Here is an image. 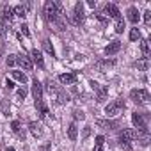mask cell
<instances>
[{
    "label": "cell",
    "mask_w": 151,
    "mask_h": 151,
    "mask_svg": "<svg viewBox=\"0 0 151 151\" xmlns=\"http://www.w3.org/2000/svg\"><path fill=\"white\" fill-rule=\"evenodd\" d=\"M140 52H142V59H149V43L146 39L140 41Z\"/></svg>",
    "instance_id": "obj_21"
},
{
    "label": "cell",
    "mask_w": 151,
    "mask_h": 151,
    "mask_svg": "<svg viewBox=\"0 0 151 151\" xmlns=\"http://www.w3.org/2000/svg\"><path fill=\"white\" fill-rule=\"evenodd\" d=\"M144 22H146L147 25L151 23V11H146V13H144Z\"/></svg>",
    "instance_id": "obj_34"
},
{
    "label": "cell",
    "mask_w": 151,
    "mask_h": 151,
    "mask_svg": "<svg viewBox=\"0 0 151 151\" xmlns=\"http://www.w3.org/2000/svg\"><path fill=\"white\" fill-rule=\"evenodd\" d=\"M39 151H50V144H45V146H43Z\"/></svg>",
    "instance_id": "obj_40"
},
{
    "label": "cell",
    "mask_w": 151,
    "mask_h": 151,
    "mask_svg": "<svg viewBox=\"0 0 151 151\" xmlns=\"http://www.w3.org/2000/svg\"><path fill=\"white\" fill-rule=\"evenodd\" d=\"M77 78H78V75H77V73H62L60 77H59V80H60L62 84H66V86L75 84V82H77Z\"/></svg>",
    "instance_id": "obj_8"
},
{
    "label": "cell",
    "mask_w": 151,
    "mask_h": 151,
    "mask_svg": "<svg viewBox=\"0 0 151 151\" xmlns=\"http://www.w3.org/2000/svg\"><path fill=\"white\" fill-rule=\"evenodd\" d=\"M93 151H103V144H96Z\"/></svg>",
    "instance_id": "obj_39"
},
{
    "label": "cell",
    "mask_w": 151,
    "mask_h": 151,
    "mask_svg": "<svg viewBox=\"0 0 151 151\" xmlns=\"http://www.w3.org/2000/svg\"><path fill=\"white\" fill-rule=\"evenodd\" d=\"M11 128H13L14 133H22V124H20V121H13V123H11Z\"/></svg>",
    "instance_id": "obj_29"
},
{
    "label": "cell",
    "mask_w": 151,
    "mask_h": 151,
    "mask_svg": "<svg viewBox=\"0 0 151 151\" xmlns=\"http://www.w3.org/2000/svg\"><path fill=\"white\" fill-rule=\"evenodd\" d=\"M126 16H128V20L132 22V23H137L139 22V18H140V14H139V11H137V7H128V11H126Z\"/></svg>",
    "instance_id": "obj_13"
},
{
    "label": "cell",
    "mask_w": 151,
    "mask_h": 151,
    "mask_svg": "<svg viewBox=\"0 0 151 151\" xmlns=\"http://www.w3.org/2000/svg\"><path fill=\"white\" fill-rule=\"evenodd\" d=\"M13 11H14V14L20 16V18H25V16H27V9H25L23 6H16V7H13Z\"/></svg>",
    "instance_id": "obj_23"
},
{
    "label": "cell",
    "mask_w": 151,
    "mask_h": 151,
    "mask_svg": "<svg viewBox=\"0 0 151 151\" xmlns=\"http://www.w3.org/2000/svg\"><path fill=\"white\" fill-rule=\"evenodd\" d=\"M25 96H27V87L23 86V87H20V89L16 91V98H18V100H25Z\"/></svg>",
    "instance_id": "obj_28"
},
{
    "label": "cell",
    "mask_w": 151,
    "mask_h": 151,
    "mask_svg": "<svg viewBox=\"0 0 151 151\" xmlns=\"http://www.w3.org/2000/svg\"><path fill=\"white\" fill-rule=\"evenodd\" d=\"M121 50V43L119 41H112V43H109L107 46H105V53L107 55H114V53H117Z\"/></svg>",
    "instance_id": "obj_11"
},
{
    "label": "cell",
    "mask_w": 151,
    "mask_h": 151,
    "mask_svg": "<svg viewBox=\"0 0 151 151\" xmlns=\"http://www.w3.org/2000/svg\"><path fill=\"white\" fill-rule=\"evenodd\" d=\"M6 151H14V147H7V149H6Z\"/></svg>",
    "instance_id": "obj_41"
},
{
    "label": "cell",
    "mask_w": 151,
    "mask_h": 151,
    "mask_svg": "<svg viewBox=\"0 0 151 151\" xmlns=\"http://www.w3.org/2000/svg\"><path fill=\"white\" fill-rule=\"evenodd\" d=\"M135 68L140 69V71H146V69L149 68V59H140V60H137V62H135Z\"/></svg>",
    "instance_id": "obj_22"
},
{
    "label": "cell",
    "mask_w": 151,
    "mask_h": 151,
    "mask_svg": "<svg viewBox=\"0 0 151 151\" xmlns=\"http://www.w3.org/2000/svg\"><path fill=\"white\" fill-rule=\"evenodd\" d=\"M123 30H124V22L119 20V22L116 23V32H117V34H123Z\"/></svg>",
    "instance_id": "obj_30"
},
{
    "label": "cell",
    "mask_w": 151,
    "mask_h": 151,
    "mask_svg": "<svg viewBox=\"0 0 151 151\" xmlns=\"http://www.w3.org/2000/svg\"><path fill=\"white\" fill-rule=\"evenodd\" d=\"M130 98H132L135 103L144 105V103L149 101V93H147L146 89H132V91H130Z\"/></svg>",
    "instance_id": "obj_2"
},
{
    "label": "cell",
    "mask_w": 151,
    "mask_h": 151,
    "mask_svg": "<svg viewBox=\"0 0 151 151\" xmlns=\"http://www.w3.org/2000/svg\"><path fill=\"white\" fill-rule=\"evenodd\" d=\"M36 109L39 110V116H41V117H48V114H50V112H48V107L43 103V100L36 101Z\"/></svg>",
    "instance_id": "obj_16"
},
{
    "label": "cell",
    "mask_w": 151,
    "mask_h": 151,
    "mask_svg": "<svg viewBox=\"0 0 151 151\" xmlns=\"http://www.w3.org/2000/svg\"><path fill=\"white\" fill-rule=\"evenodd\" d=\"M29 130H30V133H32L34 137H41V135H43V130H41V124H39V123H36V121H32V123H29Z\"/></svg>",
    "instance_id": "obj_15"
},
{
    "label": "cell",
    "mask_w": 151,
    "mask_h": 151,
    "mask_svg": "<svg viewBox=\"0 0 151 151\" xmlns=\"http://www.w3.org/2000/svg\"><path fill=\"white\" fill-rule=\"evenodd\" d=\"M96 18H98L101 23H107V18H105V16H101V14H96Z\"/></svg>",
    "instance_id": "obj_37"
},
{
    "label": "cell",
    "mask_w": 151,
    "mask_h": 151,
    "mask_svg": "<svg viewBox=\"0 0 151 151\" xmlns=\"http://www.w3.org/2000/svg\"><path fill=\"white\" fill-rule=\"evenodd\" d=\"M84 20H86L84 4H82V2H78V4H75V7H73V16H71V22H73L75 25H80Z\"/></svg>",
    "instance_id": "obj_3"
},
{
    "label": "cell",
    "mask_w": 151,
    "mask_h": 151,
    "mask_svg": "<svg viewBox=\"0 0 151 151\" xmlns=\"http://www.w3.org/2000/svg\"><path fill=\"white\" fill-rule=\"evenodd\" d=\"M96 124H98V126H101V128H105V130H116V128L119 126V123H117V121H103V119H98V121H96Z\"/></svg>",
    "instance_id": "obj_12"
},
{
    "label": "cell",
    "mask_w": 151,
    "mask_h": 151,
    "mask_svg": "<svg viewBox=\"0 0 151 151\" xmlns=\"http://www.w3.org/2000/svg\"><path fill=\"white\" fill-rule=\"evenodd\" d=\"M32 94H34V100L36 101L43 100V86H41V82L37 78L32 80Z\"/></svg>",
    "instance_id": "obj_6"
},
{
    "label": "cell",
    "mask_w": 151,
    "mask_h": 151,
    "mask_svg": "<svg viewBox=\"0 0 151 151\" xmlns=\"http://www.w3.org/2000/svg\"><path fill=\"white\" fill-rule=\"evenodd\" d=\"M43 13H45V18L53 23V22L60 16V6H59L57 2H53V0H46V2H45V7H43Z\"/></svg>",
    "instance_id": "obj_1"
},
{
    "label": "cell",
    "mask_w": 151,
    "mask_h": 151,
    "mask_svg": "<svg viewBox=\"0 0 151 151\" xmlns=\"http://www.w3.org/2000/svg\"><path fill=\"white\" fill-rule=\"evenodd\" d=\"M119 144H121V147H126V149H130L132 146H130V142L128 140H124V139H119Z\"/></svg>",
    "instance_id": "obj_35"
},
{
    "label": "cell",
    "mask_w": 151,
    "mask_h": 151,
    "mask_svg": "<svg viewBox=\"0 0 151 151\" xmlns=\"http://www.w3.org/2000/svg\"><path fill=\"white\" fill-rule=\"evenodd\" d=\"M6 62H7V66H14V62H16V55H9Z\"/></svg>",
    "instance_id": "obj_33"
},
{
    "label": "cell",
    "mask_w": 151,
    "mask_h": 151,
    "mask_svg": "<svg viewBox=\"0 0 151 151\" xmlns=\"http://www.w3.org/2000/svg\"><path fill=\"white\" fill-rule=\"evenodd\" d=\"M11 75H13V78H14V80L22 82V84H25V82H27V75H25L23 71H18V69H14V71H11Z\"/></svg>",
    "instance_id": "obj_17"
},
{
    "label": "cell",
    "mask_w": 151,
    "mask_h": 151,
    "mask_svg": "<svg viewBox=\"0 0 151 151\" xmlns=\"http://www.w3.org/2000/svg\"><path fill=\"white\" fill-rule=\"evenodd\" d=\"M45 89H46V91H48L50 94L57 91V87H55V84H53V80H50V78H48V80L45 82Z\"/></svg>",
    "instance_id": "obj_26"
},
{
    "label": "cell",
    "mask_w": 151,
    "mask_h": 151,
    "mask_svg": "<svg viewBox=\"0 0 151 151\" xmlns=\"http://www.w3.org/2000/svg\"><path fill=\"white\" fill-rule=\"evenodd\" d=\"M16 62H18L25 71H32V60H30V57H29V55H25V53L16 55Z\"/></svg>",
    "instance_id": "obj_5"
},
{
    "label": "cell",
    "mask_w": 151,
    "mask_h": 151,
    "mask_svg": "<svg viewBox=\"0 0 151 151\" xmlns=\"http://www.w3.org/2000/svg\"><path fill=\"white\" fill-rule=\"evenodd\" d=\"M77 135H78V128H77V124H75V123H71L68 126V137L71 140H75V139H77Z\"/></svg>",
    "instance_id": "obj_18"
},
{
    "label": "cell",
    "mask_w": 151,
    "mask_h": 151,
    "mask_svg": "<svg viewBox=\"0 0 151 151\" xmlns=\"http://www.w3.org/2000/svg\"><path fill=\"white\" fill-rule=\"evenodd\" d=\"M107 94H109V87H105V86H98V87H96V100H98L100 103L105 101Z\"/></svg>",
    "instance_id": "obj_14"
},
{
    "label": "cell",
    "mask_w": 151,
    "mask_h": 151,
    "mask_svg": "<svg viewBox=\"0 0 151 151\" xmlns=\"http://www.w3.org/2000/svg\"><path fill=\"white\" fill-rule=\"evenodd\" d=\"M30 60H32V62H36V64L39 66V69H45V60H43V53H41L39 50H36V48H34V50L30 52Z\"/></svg>",
    "instance_id": "obj_7"
},
{
    "label": "cell",
    "mask_w": 151,
    "mask_h": 151,
    "mask_svg": "<svg viewBox=\"0 0 151 151\" xmlns=\"http://www.w3.org/2000/svg\"><path fill=\"white\" fill-rule=\"evenodd\" d=\"M121 109H124V101L116 100V101H112V103H109L105 107V114H107V117H114V116H117L121 112Z\"/></svg>",
    "instance_id": "obj_4"
},
{
    "label": "cell",
    "mask_w": 151,
    "mask_h": 151,
    "mask_svg": "<svg viewBox=\"0 0 151 151\" xmlns=\"http://www.w3.org/2000/svg\"><path fill=\"white\" fill-rule=\"evenodd\" d=\"M20 30H22V32H23V36H27V37H29V36H30V30H29V27H27V25H25V23H23V25H22V27H20Z\"/></svg>",
    "instance_id": "obj_32"
},
{
    "label": "cell",
    "mask_w": 151,
    "mask_h": 151,
    "mask_svg": "<svg viewBox=\"0 0 151 151\" xmlns=\"http://www.w3.org/2000/svg\"><path fill=\"white\" fill-rule=\"evenodd\" d=\"M0 109H2V114H4V116H9L11 107H9V101H7V100H2V101H0Z\"/></svg>",
    "instance_id": "obj_24"
},
{
    "label": "cell",
    "mask_w": 151,
    "mask_h": 151,
    "mask_svg": "<svg viewBox=\"0 0 151 151\" xmlns=\"http://www.w3.org/2000/svg\"><path fill=\"white\" fill-rule=\"evenodd\" d=\"M6 87H7V89H13V87H14L13 80H7V82H6Z\"/></svg>",
    "instance_id": "obj_38"
},
{
    "label": "cell",
    "mask_w": 151,
    "mask_h": 151,
    "mask_svg": "<svg viewBox=\"0 0 151 151\" xmlns=\"http://www.w3.org/2000/svg\"><path fill=\"white\" fill-rule=\"evenodd\" d=\"M43 48H45V52H46L48 55L55 57V50H53V46H52V41H50V39H45V41H43Z\"/></svg>",
    "instance_id": "obj_20"
},
{
    "label": "cell",
    "mask_w": 151,
    "mask_h": 151,
    "mask_svg": "<svg viewBox=\"0 0 151 151\" xmlns=\"http://www.w3.org/2000/svg\"><path fill=\"white\" fill-rule=\"evenodd\" d=\"M105 11L109 13V16L110 18H114L116 22H119L121 20V13H119V9H117V6L116 4H107L105 6Z\"/></svg>",
    "instance_id": "obj_9"
},
{
    "label": "cell",
    "mask_w": 151,
    "mask_h": 151,
    "mask_svg": "<svg viewBox=\"0 0 151 151\" xmlns=\"http://www.w3.org/2000/svg\"><path fill=\"white\" fill-rule=\"evenodd\" d=\"M139 39H140V32H139V29L135 27V29L130 30V41H139Z\"/></svg>",
    "instance_id": "obj_27"
},
{
    "label": "cell",
    "mask_w": 151,
    "mask_h": 151,
    "mask_svg": "<svg viewBox=\"0 0 151 151\" xmlns=\"http://www.w3.org/2000/svg\"><path fill=\"white\" fill-rule=\"evenodd\" d=\"M89 135H91V126H86V128H84V133H82V137H84V139H87Z\"/></svg>",
    "instance_id": "obj_36"
},
{
    "label": "cell",
    "mask_w": 151,
    "mask_h": 151,
    "mask_svg": "<svg viewBox=\"0 0 151 151\" xmlns=\"http://www.w3.org/2000/svg\"><path fill=\"white\" fill-rule=\"evenodd\" d=\"M137 137H139V135H137V132H135L133 128H126V130H123L121 135H119V139H124V140H128V142L135 140Z\"/></svg>",
    "instance_id": "obj_10"
},
{
    "label": "cell",
    "mask_w": 151,
    "mask_h": 151,
    "mask_svg": "<svg viewBox=\"0 0 151 151\" xmlns=\"http://www.w3.org/2000/svg\"><path fill=\"white\" fill-rule=\"evenodd\" d=\"M55 93H57V101H59V103H66V101H68V94H66L62 89H57Z\"/></svg>",
    "instance_id": "obj_25"
},
{
    "label": "cell",
    "mask_w": 151,
    "mask_h": 151,
    "mask_svg": "<svg viewBox=\"0 0 151 151\" xmlns=\"http://www.w3.org/2000/svg\"><path fill=\"white\" fill-rule=\"evenodd\" d=\"M13 16H14V11H13V7H4V13H2V20H6V22H9L11 23V20H13Z\"/></svg>",
    "instance_id": "obj_19"
},
{
    "label": "cell",
    "mask_w": 151,
    "mask_h": 151,
    "mask_svg": "<svg viewBox=\"0 0 151 151\" xmlns=\"http://www.w3.org/2000/svg\"><path fill=\"white\" fill-rule=\"evenodd\" d=\"M73 116H75V119H86V114H84L82 110H75Z\"/></svg>",
    "instance_id": "obj_31"
}]
</instances>
